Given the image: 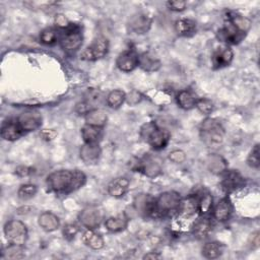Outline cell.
<instances>
[{"label":"cell","mask_w":260,"mask_h":260,"mask_svg":"<svg viewBox=\"0 0 260 260\" xmlns=\"http://www.w3.org/2000/svg\"><path fill=\"white\" fill-rule=\"evenodd\" d=\"M86 182L84 173L78 170H59L47 177V186L50 191L59 194H69L80 189Z\"/></svg>","instance_id":"6da1fadb"},{"label":"cell","mask_w":260,"mask_h":260,"mask_svg":"<svg viewBox=\"0 0 260 260\" xmlns=\"http://www.w3.org/2000/svg\"><path fill=\"white\" fill-rule=\"evenodd\" d=\"M136 210L145 217H159L155 199L149 195H139L134 202Z\"/></svg>","instance_id":"8fae6325"},{"label":"cell","mask_w":260,"mask_h":260,"mask_svg":"<svg viewBox=\"0 0 260 260\" xmlns=\"http://www.w3.org/2000/svg\"><path fill=\"white\" fill-rule=\"evenodd\" d=\"M176 99H177L178 105L184 110H190L194 108L197 102V99L195 98V95L190 90H187V89L181 90L177 94Z\"/></svg>","instance_id":"4dcf8cb0"},{"label":"cell","mask_w":260,"mask_h":260,"mask_svg":"<svg viewBox=\"0 0 260 260\" xmlns=\"http://www.w3.org/2000/svg\"><path fill=\"white\" fill-rule=\"evenodd\" d=\"M79 232V228L75 223H67L63 228V236L66 240H72Z\"/></svg>","instance_id":"60d3db41"},{"label":"cell","mask_w":260,"mask_h":260,"mask_svg":"<svg viewBox=\"0 0 260 260\" xmlns=\"http://www.w3.org/2000/svg\"><path fill=\"white\" fill-rule=\"evenodd\" d=\"M129 185L130 182L127 178H115L108 184V193L114 198H121L128 192Z\"/></svg>","instance_id":"44dd1931"},{"label":"cell","mask_w":260,"mask_h":260,"mask_svg":"<svg viewBox=\"0 0 260 260\" xmlns=\"http://www.w3.org/2000/svg\"><path fill=\"white\" fill-rule=\"evenodd\" d=\"M179 216L183 219H190L194 217L198 211V197L190 195L186 198H182L178 212Z\"/></svg>","instance_id":"2e32d148"},{"label":"cell","mask_w":260,"mask_h":260,"mask_svg":"<svg viewBox=\"0 0 260 260\" xmlns=\"http://www.w3.org/2000/svg\"><path fill=\"white\" fill-rule=\"evenodd\" d=\"M130 167L134 172H140L149 178H154L161 172L160 161L150 154L136 158L134 162H130Z\"/></svg>","instance_id":"8992f818"},{"label":"cell","mask_w":260,"mask_h":260,"mask_svg":"<svg viewBox=\"0 0 260 260\" xmlns=\"http://www.w3.org/2000/svg\"><path fill=\"white\" fill-rule=\"evenodd\" d=\"M107 114L100 109H92L85 115V122L88 125L104 127L107 123Z\"/></svg>","instance_id":"f1b7e54d"},{"label":"cell","mask_w":260,"mask_h":260,"mask_svg":"<svg viewBox=\"0 0 260 260\" xmlns=\"http://www.w3.org/2000/svg\"><path fill=\"white\" fill-rule=\"evenodd\" d=\"M126 100H127L128 104L136 105V104H138L142 100V95H141L140 92H138L136 90H133L128 95H126Z\"/></svg>","instance_id":"bcb514c9"},{"label":"cell","mask_w":260,"mask_h":260,"mask_svg":"<svg viewBox=\"0 0 260 260\" xmlns=\"http://www.w3.org/2000/svg\"><path fill=\"white\" fill-rule=\"evenodd\" d=\"M24 134V131L20 127L17 119H9L2 124L1 127V136L4 140L15 141L19 139Z\"/></svg>","instance_id":"e0dca14e"},{"label":"cell","mask_w":260,"mask_h":260,"mask_svg":"<svg viewBox=\"0 0 260 260\" xmlns=\"http://www.w3.org/2000/svg\"><path fill=\"white\" fill-rule=\"evenodd\" d=\"M225 21L230 22L237 29H239L244 34H247V31L250 29V26H251V21L247 17L235 12H230L228 14Z\"/></svg>","instance_id":"83f0119b"},{"label":"cell","mask_w":260,"mask_h":260,"mask_svg":"<svg viewBox=\"0 0 260 260\" xmlns=\"http://www.w3.org/2000/svg\"><path fill=\"white\" fill-rule=\"evenodd\" d=\"M129 223V217L125 212L111 216L105 221L106 229L111 233H119L124 231Z\"/></svg>","instance_id":"7402d4cb"},{"label":"cell","mask_w":260,"mask_h":260,"mask_svg":"<svg viewBox=\"0 0 260 260\" xmlns=\"http://www.w3.org/2000/svg\"><path fill=\"white\" fill-rule=\"evenodd\" d=\"M245 185V179L244 177L235 170H224L221 176L220 180V186L221 189L226 192L231 193L234 192Z\"/></svg>","instance_id":"30bf717a"},{"label":"cell","mask_w":260,"mask_h":260,"mask_svg":"<svg viewBox=\"0 0 260 260\" xmlns=\"http://www.w3.org/2000/svg\"><path fill=\"white\" fill-rule=\"evenodd\" d=\"M58 39H59V32L57 29H55L53 27H47V28L43 29L40 35L41 42L43 44L49 45V46L56 44Z\"/></svg>","instance_id":"d590c367"},{"label":"cell","mask_w":260,"mask_h":260,"mask_svg":"<svg viewBox=\"0 0 260 260\" xmlns=\"http://www.w3.org/2000/svg\"><path fill=\"white\" fill-rule=\"evenodd\" d=\"M161 256L156 252H149L143 256V259H159Z\"/></svg>","instance_id":"f907efd6"},{"label":"cell","mask_w":260,"mask_h":260,"mask_svg":"<svg viewBox=\"0 0 260 260\" xmlns=\"http://www.w3.org/2000/svg\"><path fill=\"white\" fill-rule=\"evenodd\" d=\"M40 136L46 140V141H51L53 140L56 136H57V132L53 129H44L41 133H40Z\"/></svg>","instance_id":"c3c4849f"},{"label":"cell","mask_w":260,"mask_h":260,"mask_svg":"<svg viewBox=\"0 0 260 260\" xmlns=\"http://www.w3.org/2000/svg\"><path fill=\"white\" fill-rule=\"evenodd\" d=\"M102 149L99 143H84L79 150L82 161L86 165L96 164L101 157Z\"/></svg>","instance_id":"ac0fdd59"},{"label":"cell","mask_w":260,"mask_h":260,"mask_svg":"<svg viewBox=\"0 0 260 260\" xmlns=\"http://www.w3.org/2000/svg\"><path fill=\"white\" fill-rule=\"evenodd\" d=\"M213 218L219 222L229 220L233 213V203L230 197L221 198L213 208Z\"/></svg>","instance_id":"d6986e66"},{"label":"cell","mask_w":260,"mask_h":260,"mask_svg":"<svg viewBox=\"0 0 260 260\" xmlns=\"http://www.w3.org/2000/svg\"><path fill=\"white\" fill-rule=\"evenodd\" d=\"M233 58H234V53L232 49L229 47H222L213 53L211 57V61H212L213 67L215 69H218V68L229 66L232 63Z\"/></svg>","instance_id":"ffe728a7"},{"label":"cell","mask_w":260,"mask_h":260,"mask_svg":"<svg viewBox=\"0 0 260 260\" xmlns=\"http://www.w3.org/2000/svg\"><path fill=\"white\" fill-rule=\"evenodd\" d=\"M103 93L99 89L88 88L84 94V101L87 102L93 109H96L95 106L103 102Z\"/></svg>","instance_id":"8d00e7d4"},{"label":"cell","mask_w":260,"mask_h":260,"mask_svg":"<svg viewBox=\"0 0 260 260\" xmlns=\"http://www.w3.org/2000/svg\"><path fill=\"white\" fill-rule=\"evenodd\" d=\"M210 231H211V221L204 215H203V217L199 218L195 222V224L192 229L193 235L198 239L206 238L208 236V234L210 233Z\"/></svg>","instance_id":"f546056e"},{"label":"cell","mask_w":260,"mask_h":260,"mask_svg":"<svg viewBox=\"0 0 260 260\" xmlns=\"http://www.w3.org/2000/svg\"><path fill=\"white\" fill-rule=\"evenodd\" d=\"M109 50V41L105 37H98L80 54V59L84 61H96L104 58Z\"/></svg>","instance_id":"52a82bcc"},{"label":"cell","mask_w":260,"mask_h":260,"mask_svg":"<svg viewBox=\"0 0 260 260\" xmlns=\"http://www.w3.org/2000/svg\"><path fill=\"white\" fill-rule=\"evenodd\" d=\"M65 32L60 39L61 47L66 51H75L82 44V35L78 25L70 23V25L64 29Z\"/></svg>","instance_id":"ba28073f"},{"label":"cell","mask_w":260,"mask_h":260,"mask_svg":"<svg viewBox=\"0 0 260 260\" xmlns=\"http://www.w3.org/2000/svg\"><path fill=\"white\" fill-rule=\"evenodd\" d=\"M3 231L6 240L10 244L23 246L27 240V228L20 220L12 219L7 221Z\"/></svg>","instance_id":"5b68a950"},{"label":"cell","mask_w":260,"mask_h":260,"mask_svg":"<svg viewBox=\"0 0 260 260\" xmlns=\"http://www.w3.org/2000/svg\"><path fill=\"white\" fill-rule=\"evenodd\" d=\"M175 31L181 37H190L196 31V21L190 18H181L175 22Z\"/></svg>","instance_id":"484cf974"},{"label":"cell","mask_w":260,"mask_h":260,"mask_svg":"<svg viewBox=\"0 0 260 260\" xmlns=\"http://www.w3.org/2000/svg\"><path fill=\"white\" fill-rule=\"evenodd\" d=\"M223 252V246L219 242H208L202 248V255L207 259L218 258Z\"/></svg>","instance_id":"1f68e13d"},{"label":"cell","mask_w":260,"mask_h":260,"mask_svg":"<svg viewBox=\"0 0 260 260\" xmlns=\"http://www.w3.org/2000/svg\"><path fill=\"white\" fill-rule=\"evenodd\" d=\"M181 200L182 197L176 191H167L161 193L155 199L159 217L178 212Z\"/></svg>","instance_id":"277c9868"},{"label":"cell","mask_w":260,"mask_h":260,"mask_svg":"<svg viewBox=\"0 0 260 260\" xmlns=\"http://www.w3.org/2000/svg\"><path fill=\"white\" fill-rule=\"evenodd\" d=\"M93 108L85 101H81L79 103H77L75 105V112L79 115H86L90 110H92Z\"/></svg>","instance_id":"ee69618b"},{"label":"cell","mask_w":260,"mask_h":260,"mask_svg":"<svg viewBox=\"0 0 260 260\" xmlns=\"http://www.w3.org/2000/svg\"><path fill=\"white\" fill-rule=\"evenodd\" d=\"M38 192V188L35 184H22L18 191H17V195H18V198H20L21 200H27V199H30L32 198Z\"/></svg>","instance_id":"74e56055"},{"label":"cell","mask_w":260,"mask_h":260,"mask_svg":"<svg viewBox=\"0 0 260 260\" xmlns=\"http://www.w3.org/2000/svg\"><path fill=\"white\" fill-rule=\"evenodd\" d=\"M32 169L27 167V166H18L16 169H15V174L18 176V177H27L29 176L31 173H32Z\"/></svg>","instance_id":"7dc6e473"},{"label":"cell","mask_w":260,"mask_h":260,"mask_svg":"<svg viewBox=\"0 0 260 260\" xmlns=\"http://www.w3.org/2000/svg\"><path fill=\"white\" fill-rule=\"evenodd\" d=\"M259 232L256 231L254 233L251 234L250 236V245L252 247V249H257L259 247Z\"/></svg>","instance_id":"681fc988"},{"label":"cell","mask_w":260,"mask_h":260,"mask_svg":"<svg viewBox=\"0 0 260 260\" xmlns=\"http://www.w3.org/2000/svg\"><path fill=\"white\" fill-rule=\"evenodd\" d=\"M126 101V93L121 89H114L107 95V105L111 109H119Z\"/></svg>","instance_id":"d6a6232c"},{"label":"cell","mask_w":260,"mask_h":260,"mask_svg":"<svg viewBox=\"0 0 260 260\" xmlns=\"http://www.w3.org/2000/svg\"><path fill=\"white\" fill-rule=\"evenodd\" d=\"M116 65L123 72H131L138 66V55L133 50H126L119 54Z\"/></svg>","instance_id":"9a60e30c"},{"label":"cell","mask_w":260,"mask_h":260,"mask_svg":"<svg viewBox=\"0 0 260 260\" xmlns=\"http://www.w3.org/2000/svg\"><path fill=\"white\" fill-rule=\"evenodd\" d=\"M201 140L208 147H217L223 141L224 129L220 122L214 118H206L200 125Z\"/></svg>","instance_id":"3957f363"},{"label":"cell","mask_w":260,"mask_h":260,"mask_svg":"<svg viewBox=\"0 0 260 260\" xmlns=\"http://www.w3.org/2000/svg\"><path fill=\"white\" fill-rule=\"evenodd\" d=\"M195 107L198 109V111L204 115H209L213 112L214 110V104L212 103L211 100L202 98L197 100Z\"/></svg>","instance_id":"f35d334b"},{"label":"cell","mask_w":260,"mask_h":260,"mask_svg":"<svg viewBox=\"0 0 260 260\" xmlns=\"http://www.w3.org/2000/svg\"><path fill=\"white\" fill-rule=\"evenodd\" d=\"M152 23V18L143 12H137L129 18L128 26L131 31L142 35L149 30Z\"/></svg>","instance_id":"7c38bea8"},{"label":"cell","mask_w":260,"mask_h":260,"mask_svg":"<svg viewBox=\"0 0 260 260\" xmlns=\"http://www.w3.org/2000/svg\"><path fill=\"white\" fill-rule=\"evenodd\" d=\"M80 132L84 143H100L103 137V127L85 124Z\"/></svg>","instance_id":"d4e9b609"},{"label":"cell","mask_w":260,"mask_h":260,"mask_svg":"<svg viewBox=\"0 0 260 260\" xmlns=\"http://www.w3.org/2000/svg\"><path fill=\"white\" fill-rule=\"evenodd\" d=\"M245 36H246V34L237 29L234 25H232L228 21H225L224 26L222 28H220L217 32V38L219 39V41L224 42L230 45L239 44L241 41H243Z\"/></svg>","instance_id":"4fadbf2b"},{"label":"cell","mask_w":260,"mask_h":260,"mask_svg":"<svg viewBox=\"0 0 260 260\" xmlns=\"http://www.w3.org/2000/svg\"><path fill=\"white\" fill-rule=\"evenodd\" d=\"M212 196L210 193L205 192L198 198V211L201 215H206L212 208Z\"/></svg>","instance_id":"e575fe53"},{"label":"cell","mask_w":260,"mask_h":260,"mask_svg":"<svg viewBox=\"0 0 260 260\" xmlns=\"http://www.w3.org/2000/svg\"><path fill=\"white\" fill-rule=\"evenodd\" d=\"M247 164L249 167L258 169L260 165V156H259V144L254 145V147L251 149L248 157H247Z\"/></svg>","instance_id":"ab89813d"},{"label":"cell","mask_w":260,"mask_h":260,"mask_svg":"<svg viewBox=\"0 0 260 260\" xmlns=\"http://www.w3.org/2000/svg\"><path fill=\"white\" fill-rule=\"evenodd\" d=\"M138 66L146 72H154L160 68L161 62L149 52H144L138 55Z\"/></svg>","instance_id":"603a6c76"},{"label":"cell","mask_w":260,"mask_h":260,"mask_svg":"<svg viewBox=\"0 0 260 260\" xmlns=\"http://www.w3.org/2000/svg\"><path fill=\"white\" fill-rule=\"evenodd\" d=\"M17 121L24 132L35 131L42 125V116L36 111H26L20 114Z\"/></svg>","instance_id":"5bb4252c"},{"label":"cell","mask_w":260,"mask_h":260,"mask_svg":"<svg viewBox=\"0 0 260 260\" xmlns=\"http://www.w3.org/2000/svg\"><path fill=\"white\" fill-rule=\"evenodd\" d=\"M140 136L155 150L164 149L171 139L170 131L158 127L154 122L143 124L140 128Z\"/></svg>","instance_id":"7a4b0ae2"},{"label":"cell","mask_w":260,"mask_h":260,"mask_svg":"<svg viewBox=\"0 0 260 260\" xmlns=\"http://www.w3.org/2000/svg\"><path fill=\"white\" fill-rule=\"evenodd\" d=\"M103 211L100 207L89 205L84 207L78 214V220L86 229H96L103 220Z\"/></svg>","instance_id":"9c48e42d"},{"label":"cell","mask_w":260,"mask_h":260,"mask_svg":"<svg viewBox=\"0 0 260 260\" xmlns=\"http://www.w3.org/2000/svg\"><path fill=\"white\" fill-rule=\"evenodd\" d=\"M70 21L68 20V18L64 15V14H61V13H59V14H56V16H55V24L59 27V28H61V29H66L69 25H70Z\"/></svg>","instance_id":"f6af8a7d"},{"label":"cell","mask_w":260,"mask_h":260,"mask_svg":"<svg viewBox=\"0 0 260 260\" xmlns=\"http://www.w3.org/2000/svg\"><path fill=\"white\" fill-rule=\"evenodd\" d=\"M169 159L175 164H182L186 159V154L181 149H175L169 153Z\"/></svg>","instance_id":"b9f144b4"},{"label":"cell","mask_w":260,"mask_h":260,"mask_svg":"<svg viewBox=\"0 0 260 260\" xmlns=\"http://www.w3.org/2000/svg\"><path fill=\"white\" fill-rule=\"evenodd\" d=\"M82 241L87 247L93 250H100L105 246V241L103 237L90 229H87V231L83 233Z\"/></svg>","instance_id":"4316f807"},{"label":"cell","mask_w":260,"mask_h":260,"mask_svg":"<svg viewBox=\"0 0 260 260\" xmlns=\"http://www.w3.org/2000/svg\"><path fill=\"white\" fill-rule=\"evenodd\" d=\"M38 223L44 231L53 232L60 226V219L53 212L45 211L39 215Z\"/></svg>","instance_id":"cb8c5ba5"},{"label":"cell","mask_w":260,"mask_h":260,"mask_svg":"<svg viewBox=\"0 0 260 260\" xmlns=\"http://www.w3.org/2000/svg\"><path fill=\"white\" fill-rule=\"evenodd\" d=\"M167 7L172 10V11H183L186 9L187 3L185 1H181V0H176V1H168L166 3Z\"/></svg>","instance_id":"7bdbcfd3"},{"label":"cell","mask_w":260,"mask_h":260,"mask_svg":"<svg viewBox=\"0 0 260 260\" xmlns=\"http://www.w3.org/2000/svg\"><path fill=\"white\" fill-rule=\"evenodd\" d=\"M25 256L23 246L15 245V244H8L2 251V259H21Z\"/></svg>","instance_id":"836d02e7"}]
</instances>
